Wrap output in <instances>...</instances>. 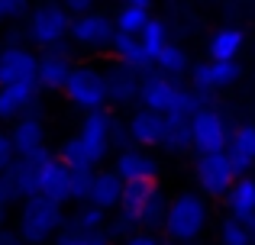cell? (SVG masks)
<instances>
[{
    "label": "cell",
    "instance_id": "7402d4cb",
    "mask_svg": "<svg viewBox=\"0 0 255 245\" xmlns=\"http://www.w3.org/2000/svg\"><path fill=\"white\" fill-rule=\"evenodd\" d=\"M42 155H45V149L36 152V155H26V158H13V164L3 171V174L10 177V184H13L19 200L36 194V168H39V158Z\"/></svg>",
    "mask_w": 255,
    "mask_h": 245
},
{
    "label": "cell",
    "instance_id": "3957f363",
    "mask_svg": "<svg viewBox=\"0 0 255 245\" xmlns=\"http://www.w3.org/2000/svg\"><path fill=\"white\" fill-rule=\"evenodd\" d=\"M139 100L142 107L155 110V113H181V116H191L194 110L207 107L210 97L204 90H194L178 84V78H168L162 71H145L142 84H139Z\"/></svg>",
    "mask_w": 255,
    "mask_h": 245
},
{
    "label": "cell",
    "instance_id": "1f68e13d",
    "mask_svg": "<svg viewBox=\"0 0 255 245\" xmlns=\"http://www.w3.org/2000/svg\"><path fill=\"white\" fill-rule=\"evenodd\" d=\"M220 239H223V245H252L249 233H246V226H243V220H236V216L223 220V229H220Z\"/></svg>",
    "mask_w": 255,
    "mask_h": 245
},
{
    "label": "cell",
    "instance_id": "f1b7e54d",
    "mask_svg": "<svg viewBox=\"0 0 255 245\" xmlns=\"http://www.w3.org/2000/svg\"><path fill=\"white\" fill-rule=\"evenodd\" d=\"M165 42H168V29H165V23H162V19H152V16H149V23L139 29V45H142L145 58L152 62V58L162 52Z\"/></svg>",
    "mask_w": 255,
    "mask_h": 245
},
{
    "label": "cell",
    "instance_id": "ac0fdd59",
    "mask_svg": "<svg viewBox=\"0 0 255 245\" xmlns=\"http://www.w3.org/2000/svg\"><path fill=\"white\" fill-rule=\"evenodd\" d=\"M113 171L123 177V184L155 181V174H158V162L149 155V152H142V149H129V145H126V149L117 155V164H113Z\"/></svg>",
    "mask_w": 255,
    "mask_h": 245
},
{
    "label": "cell",
    "instance_id": "7bdbcfd3",
    "mask_svg": "<svg viewBox=\"0 0 255 245\" xmlns=\"http://www.w3.org/2000/svg\"><path fill=\"white\" fill-rule=\"evenodd\" d=\"M3 220H6V216H3V213H0V226H3Z\"/></svg>",
    "mask_w": 255,
    "mask_h": 245
},
{
    "label": "cell",
    "instance_id": "60d3db41",
    "mask_svg": "<svg viewBox=\"0 0 255 245\" xmlns=\"http://www.w3.org/2000/svg\"><path fill=\"white\" fill-rule=\"evenodd\" d=\"M243 226H246V233H249V239H252V245H255V213L243 216Z\"/></svg>",
    "mask_w": 255,
    "mask_h": 245
},
{
    "label": "cell",
    "instance_id": "ffe728a7",
    "mask_svg": "<svg viewBox=\"0 0 255 245\" xmlns=\"http://www.w3.org/2000/svg\"><path fill=\"white\" fill-rule=\"evenodd\" d=\"M129 126V139L132 145H162V129H165V113H155V110L142 107L132 113Z\"/></svg>",
    "mask_w": 255,
    "mask_h": 245
},
{
    "label": "cell",
    "instance_id": "ab89813d",
    "mask_svg": "<svg viewBox=\"0 0 255 245\" xmlns=\"http://www.w3.org/2000/svg\"><path fill=\"white\" fill-rule=\"evenodd\" d=\"M0 245H26V242L16 236V229H3L0 226Z\"/></svg>",
    "mask_w": 255,
    "mask_h": 245
},
{
    "label": "cell",
    "instance_id": "74e56055",
    "mask_svg": "<svg viewBox=\"0 0 255 245\" xmlns=\"http://www.w3.org/2000/svg\"><path fill=\"white\" fill-rule=\"evenodd\" d=\"M123 245H162V239H155L149 229H136V233L126 236V242H123Z\"/></svg>",
    "mask_w": 255,
    "mask_h": 245
},
{
    "label": "cell",
    "instance_id": "d4e9b609",
    "mask_svg": "<svg viewBox=\"0 0 255 245\" xmlns=\"http://www.w3.org/2000/svg\"><path fill=\"white\" fill-rule=\"evenodd\" d=\"M55 245H113V236L107 226L104 229H81L65 220L55 233Z\"/></svg>",
    "mask_w": 255,
    "mask_h": 245
},
{
    "label": "cell",
    "instance_id": "e0dca14e",
    "mask_svg": "<svg viewBox=\"0 0 255 245\" xmlns=\"http://www.w3.org/2000/svg\"><path fill=\"white\" fill-rule=\"evenodd\" d=\"M239 75H243V68H239L236 62H217V58H210V62L194 68L191 87L210 94V90H220V87H226V84H236Z\"/></svg>",
    "mask_w": 255,
    "mask_h": 245
},
{
    "label": "cell",
    "instance_id": "d590c367",
    "mask_svg": "<svg viewBox=\"0 0 255 245\" xmlns=\"http://www.w3.org/2000/svg\"><path fill=\"white\" fill-rule=\"evenodd\" d=\"M13 158H16V152H13L10 136H6V132H0V174H3V171L13 164Z\"/></svg>",
    "mask_w": 255,
    "mask_h": 245
},
{
    "label": "cell",
    "instance_id": "d6a6232c",
    "mask_svg": "<svg viewBox=\"0 0 255 245\" xmlns=\"http://www.w3.org/2000/svg\"><path fill=\"white\" fill-rule=\"evenodd\" d=\"M91 181H94V168H81V171H71V200H87L91 194Z\"/></svg>",
    "mask_w": 255,
    "mask_h": 245
},
{
    "label": "cell",
    "instance_id": "d6986e66",
    "mask_svg": "<svg viewBox=\"0 0 255 245\" xmlns=\"http://www.w3.org/2000/svg\"><path fill=\"white\" fill-rule=\"evenodd\" d=\"M226 155H230L236 174H246V171L255 164V126H236L230 129V139H226Z\"/></svg>",
    "mask_w": 255,
    "mask_h": 245
},
{
    "label": "cell",
    "instance_id": "44dd1931",
    "mask_svg": "<svg viewBox=\"0 0 255 245\" xmlns=\"http://www.w3.org/2000/svg\"><path fill=\"white\" fill-rule=\"evenodd\" d=\"M120 197H123V177H120L117 171H97L94 168V181H91L87 200L97 203V207H104V210H117Z\"/></svg>",
    "mask_w": 255,
    "mask_h": 245
},
{
    "label": "cell",
    "instance_id": "ba28073f",
    "mask_svg": "<svg viewBox=\"0 0 255 245\" xmlns=\"http://www.w3.org/2000/svg\"><path fill=\"white\" fill-rule=\"evenodd\" d=\"M226 139H230V126L223 113L213 107H200L191 113V145L204 155V152H223Z\"/></svg>",
    "mask_w": 255,
    "mask_h": 245
},
{
    "label": "cell",
    "instance_id": "f546056e",
    "mask_svg": "<svg viewBox=\"0 0 255 245\" xmlns=\"http://www.w3.org/2000/svg\"><path fill=\"white\" fill-rule=\"evenodd\" d=\"M68 223L71 226H81V229H104L107 226V210L91 203V200H81L78 210L68 216Z\"/></svg>",
    "mask_w": 255,
    "mask_h": 245
},
{
    "label": "cell",
    "instance_id": "52a82bcc",
    "mask_svg": "<svg viewBox=\"0 0 255 245\" xmlns=\"http://www.w3.org/2000/svg\"><path fill=\"white\" fill-rule=\"evenodd\" d=\"M65 97H68L75 107L87 110H100L107 103V84H104V71L91 68V65H78L71 68L68 81H65Z\"/></svg>",
    "mask_w": 255,
    "mask_h": 245
},
{
    "label": "cell",
    "instance_id": "7a4b0ae2",
    "mask_svg": "<svg viewBox=\"0 0 255 245\" xmlns=\"http://www.w3.org/2000/svg\"><path fill=\"white\" fill-rule=\"evenodd\" d=\"M110 126H113V116L107 113L104 107L100 110H87L78 136H71L68 142L62 145L58 158H62L71 171L97 168V164L110 155V149H113L110 145Z\"/></svg>",
    "mask_w": 255,
    "mask_h": 245
},
{
    "label": "cell",
    "instance_id": "9c48e42d",
    "mask_svg": "<svg viewBox=\"0 0 255 245\" xmlns=\"http://www.w3.org/2000/svg\"><path fill=\"white\" fill-rule=\"evenodd\" d=\"M36 194L49 197V200H58V203H68L71 200V168L58 155H49V152H45V155L39 158Z\"/></svg>",
    "mask_w": 255,
    "mask_h": 245
},
{
    "label": "cell",
    "instance_id": "5b68a950",
    "mask_svg": "<svg viewBox=\"0 0 255 245\" xmlns=\"http://www.w3.org/2000/svg\"><path fill=\"white\" fill-rule=\"evenodd\" d=\"M168 239L174 242H194L207 226V203L197 194H181L165 207V220H162Z\"/></svg>",
    "mask_w": 255,
    "mask_h": 245
},
{
    "label": "cell",
    "instance_id": "6da1fadb",
    "mask_svg": "<svg viewBox=\"0 0 255 245\" xmlns=\"http://www.w3.org/2000/svg\"><path fill=\"white\" fill-rule=\"evenodd\" d=\"M165 197L155 187V181H139V184H123V197H120V216L110 226V236H129L136 229H155L165 220Z\"/></svg>",
    "mask_w": 255,
    "mask_h": 245
},
{
    "label": "cell",
    "instance_id": "b9f144b4",
    "mask_svg": "<svg viewBox=\"0 0 255 245\" xmlns=\"http://www.w3.org/2000/svg\"><path fill=\"white\" fill-rule=\"evenodd\" d=\"M123 3H126V6H142V10H149L152 0H123Z\"/></svg>",
    "mask_w": 255,
    "mask_h": 245
},
{
    "label": "cell",
    "instance_id": "30bf717a",
    "mask_svg": "<svg viewBox=\"0 0 255 245\" xmlns=\"http://www.w3.org/2000/svg\"><path fill=\"white\" fill-rule=\"evenodd\" d=\"M233 181H236V168H233L226 152H204V155H197V184L210 197H226Z\"/></svg>",
    "mask_w": 255,
    "mask_h": 245
},
{
    "label": "cell",
    "instance_id": "603a6c76",
    "mask_svg": "<svg viewBox=\"0 0 255 245\" xmlns=\"http://www.w3.org/2000/svg\"><path fill=\"white\" fill-rule=\"evenodd\" d=\"M162 149L165 152H187V149H194V145H191V116L165 113Z\"/></svg>",
    "mask_w": 255,
    "mask_h": 245
},
{
    "label": "cell",
    "instance_id": "277c9868",
    "mask_svg": "<svg viewBox=\"0 0 255 245\" xmlns=\"http://www.w3.org/2000/svg\"><path fill=\"white\" fill-rule=\"evenodd\" d=\"M65 203L49 200L42 194L23 197L19 203V220H16V236L26 245H45L49 239H55L58 226L65 223Z\"/></svg>",
    "mask_w": 255,
    "mask_h": 245
},
{
    "label": "cell",
    "instance_id": "7c38bea8",
    "mask_svg": "<svg viewBox=\"0 0 255 245\" xmlns=\"http://www.w3.org/2000/svg\"><path fill=\"white\" fill-rule=\"evenodd\" d=\"M104 84H107V100L110 103H132V100H139L142 71L117 58L110 68H104Z\"/></svg>",
    "mask_w": 255,
    "mask_h": 245
},
{
    "label": "cell",
    "instance_id": "f6af8a7d",
    "mask_svg": "<svg viewBox=\"0 0 255 245\" xmlns=\"http://www.w3.org/2000/svg\"><path fill=\"white\" fill-rule=\"evenodd\" d=\"M0 19H3V13H0Z\"/></svg>",
    "mask_w": 255,
    "mask_h": 245
},
{
    "label": "cell",
    "instance_id": "8fae6325",
    "mask_svg": "<svg viewBox=\"0 0 255 245\" xmlns=\"http://www.w3.org/2000/svg\"><path fill=\"white\" fill-rule=\"evenodd\" d=\"M113 32H117V26H113L110 16L87 10V13H78V19H71L68 36L84 49H110Z\"/></svg>",
    "mask_w": 255,
    "mask_h": 245
},
{
    "label": "cell",
    "instance_id": "8992f818",
    "mask_svg": "<svg viewBox=\"0 0 255 245\" xmlns=\"http://www.w3.org/2000/svg\"><path fill=\"white\" fill-rule=\"evenodd\" d=\"M68 29H71V13L65 10L62 3H52V0H42V3L29 13V19H26V36H29V42L42 45V49H52V45L65 42Z\"/></svg>",
    "mask_w": 255,
    "mask_h": 245
},
{
    "label": "cell",
    "instance_id": "836d02e7",
    "mask_svg": "<svg viewBox=\"0 0 255 245\" xmlns=\"http://www.w3.org/2000/svg\"><path fill=\"white\" fill-rule=\"evenodd\" d=\"M16 200H19V197H16V190H13L10 177H6V174H0V213L6 216V210H10Z\"/></svg>",
    "mask_w": 255,
    "mask_h": 245
},
{
    "label": "cell",
    "instance_id": "4316f807",
    "mask_svg": "<svg viewBox=\"0 0 255 245\" xmlns=\"http://www.w3.org/2000/svg\"><path fill=\"white\" fill-rule=\"evenodd\" d=\"M210 58H217V62H236V55L243 52V32L239 29H220L217 36L210 39Z\"/></svg>",
    "mask_w": 255,
    "mask_h": 245
},
{
    "label": "cell",
    "instance_id": "484cf974",
    "mask_svg": "<svg viewBox=\"0 0 255 245\" xmlns=\"http://www.w3.org/2000/svg\"><path fill=\"white\" fill-rule=\"evenodd\" d=\"M110 49L117 52V58H120V62L132 65V68H139V71H145V68L152 65L149 58H145L142 45H139V36H132V32H113Z\"/></svg>",
    "mask_w": 255,
    "mask_h": 245
},
{
    "label": "cell",
    "instance_id": "83f0119b",
    "mask_svg": "<svg viewBox=\"0 0 255 245\" xmlns=\"http://www.w3.org/2000/svg\"><path fill=\"white\" fill-rule=\"evenodd\" d=\"M152 65H155L162 75H168V78H181V75L187 71V55H184V49H178V45L165 42L162 52L152 58Z\"/></svg>",
    "mask_w": 255,
    "mask_h": 245
},
{
    "label": "cell",
    "instance_id": "cb8c5ba5",
    "mask_svg": "<svg viewBox=\"0 0 255 245\" xmlns=\"http://www.w3.org/2000/svg\"><path fill=\"white\" fill-rule=\"evenodd\" d=\"M226 203H230V213L236 216V220L255 213V181L252 177L236 174V181H233L230 190H226Z\"/></svg>",
    "mask_w": 255,
    "mask_h": 245
},
{
    "label": "cell",
    "instance_id": "f35d334b",
    "mask_svg": "<svg viewBox=\"0 0 255 245\" xmlns=\"http://www.w3.org/2000/svg\"><path fill=\"white\" fill-rule=\"evenodd\" d=\"M94 3H97V0H62V6L68 13H87Z\"/></svg>",
    "mask_w": 255,
    "mask_h": 245
},
{
    "label": "cell",
    "instance_id": "2e32d148",
    "mask_svg": "<svg viewBox=\"0 0 255 245\" xmlns=\"http://www.w3.org/2000/svg\"><path fill=\"white\" fill-rule=\"evenodd\" d=\"M10 142H13L16 158L36 155V152L45 149V126H42V120L36 116V110H32V113H23L19 120H13Z\"/></svg>",
    "mask_w": 255,
    "mask_h": 245
},
{
    "label": "cell",
    "instance_id": "ee69618b",
    "mask_svg": "<svg viewBox=\"0 0 255 245\" xmlns=\"http://www.w3.org/2000/svg\"><path fill=\"white\" fill-rule=\"evenodd\" d=\"M0 49H3V39H0Z\"/></svg>",
    "mask_w": 255,
    "mask_h": 245
},
{
    "label": "cell",
    "instance_id": "9a60e30c",
    "mask_svg": "<svg viewBox=\"0 0 255 245\" xmlns=\"http://www.w3.org/2000/svg\"><path fill=\"white\" fill-rule=\"evenodd\" d=\"M39 55H32L26 45H3L0 49V84L36 81Z\"/></svg>",
    "mask_w": 255,
    "mask_h": 245
},
{
    "label": "cell",
    "instance_id": "5bb4252c",
    "mask_svg": "<svg viewBox=\"0 0 255 245\" xmlns=\"http://www.w3.org/2000/svg\"><path fill=\"white\" fill-rule=\"evenodd\" d=\"M39 103V84L36 81H16L0 84V120H19L23 113H32Z\"/></svg>",
    "mask_w": 255,
    "mask_h": 245
},
{
    "label": "cell",
    "instance_id": "e575fe53",
    "mask_svg": "<svg viewBox=\"0 0 255 245\" xmlns=\"http://www.w3.org/2000/svg\"><path fill=\"white\" fill-rule=\"evenodd\" d=\"M26 10H29V0H0V13H3V19H19Z\"/></svg>",
    "mask_w": 255,
    "mask_h": 245
},
{
    "label": "cell",
    "instance_id": "8d00e7d4",
    "mask_svg": "<svg viewBox=\"0 0 255 245\" xmlns=\"http://www.w3.org/2000/svg\"><path fill=\"white\" fill-rule=\"evenodd\" d=\"M132 139H129V126H120L117 120H113V126H110V145L113 149H126Z\"/></svg>",
    "mask_w": 255,
    "mask_h": 245
},
{
    "label": "cell",
    "instance_id": "4dcf8cb0",
    "mask_svg": "<svg viewBox=\"0 0 255 245\" xmlns=\"http://www.w3.org/2000/svg\"><path fill=\"white\" fill-rule=\"evenodd\" d=\"M149 23V10H142V6H126L120 10V16L113 19V26H117V32H132V36H139V29Z\"/></svg>",
    "mask_w": 255,
    "mask_h": 245
},
{
    "label": "cell",
    "instance_id": "4fadbf2b",
    "mask_svg": "<svg viewBox=\"0 0 255 245\" xmlns=\"http://www.w3.org/2000/svg\"><path fill=\"white\" fill-rule=\"evenodd\" d=\"M71 58L68 52H65V45H52V49H45L42 55H39V65H36V84L39 90H62L65 81H68L71 75Z\"/></svg>",
    "mask_w": 255,
    "mask_h": 245
}]
</instances>
